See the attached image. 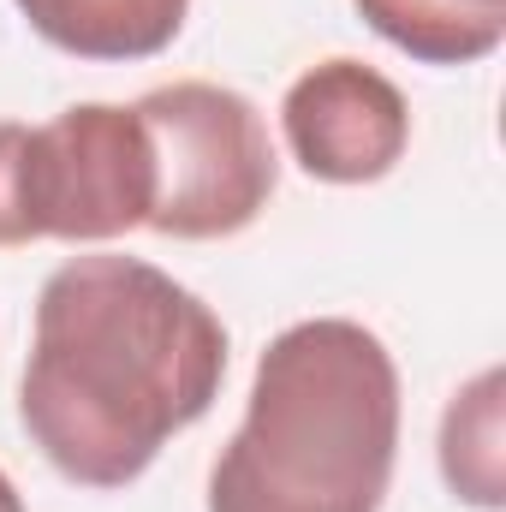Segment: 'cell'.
Segmentation results:
<instances>
[{
    "label": "cell",
    "instance_id": "obj_1",
    "mask_svg": "<svg viewBox=\"0 0 506 512\" xmlns=\"http://www.w3.org/2000/svg\"><path fill=\"white\" fill-rule=\"evenodd\" d=\"M227 382L221 316L143 256L90 251L36 292L18 423L78 489H126Z\"/></svg>",
    "mask_w": 506,
    "mask_h": 512
},
{
    "label": "cell",
    "instance_id": "obj_2",
    "mask_svg": "<svg viewBox=\"0 0 506 512\" xmlns=\"http://www.w3.org/2000/svg\"><path fill=\"white\" fill-rule=\"evenodd\" d=\"M399 459V364L352 316H310L256 358L209 512H381Z\"/></svg>",
    "mask_w": 506,
    "mask_h": 512
},
{
    "label": "cell",
    "instance_id": "obj_3",
    "mask_svg": "<svg viewBox=\"0 0 506 512\" xmlns=\"http://www.w3.org/2000/svg\"><path fill=\"white\" fill-rule=\"evenodd\" d=\"M131 108L155 149L149 233L185 245L233 239L268 209L280 155L251 96L209 78H179L137 96Z\"/></svg>",
    "mask_w": 506,
    "mask_h": 512
},
{
    "label": "cell",
    "instance_id": "obj_4",
    "mask_svg": "<svg viewBox=\"0 0 506 512\" xmlns=\"http://www.w3.org/2000/svg\"><path fill=\"white\" fill-rule=\"evenodd\" d=\"M155 149L137 108L78 102L24 131V215L30 239L108 245L149 227Z\"/></svg>",
    "mask_w": 506,
    "mask_h": 512
},
{
    "label": "cell",
    "instance_id": "obj_5",
    "mask_svg": "<svg viewBox=\"0 0 506 512\" xmlns=\"http://www.w3.org/2000/svg\"><path fill=\"white\" fill-rule=\"evenodd\" d=\"M280 137L310 179L376 185L411 149V108L387 72L352 54H334L292 78L280 102Z\"/></svg>",
    "mask_w": 506,
    "mask_h": 512
},
{
    "label": "cell",
    "instance_id": "obj_6",
    "mask_svg": "<svg viewBox=\"0 0 506 512\" xmlns=\"http://www.w3.org/2000/svg\"><path fill=\"white\" fill-rule=\"evenodd\" d=\"M12 6L48 48L96 66L155 60L191 18V0H12Z\"/></svg>",
    "mask_w": 506,
    "mask_h": 512
},
{
    "label": "cell",
    "instance_id": "obj_7",
    "mask_svg": "<svg viewBox=\"0 0 506 512\" xmlns=\"http://www.w3.org/2000/svg\"><path fill=\"white\" fill-rule=\"evenodd\" d=\"M358 18L423 66H477L506 42V0H352Z\"/></svg>",
    "mask_w": 506,
    "mask_h": 512
},
{
    "label": "cell",
    "instance_id": "obj_8",
    "mask_svg": "<svg viewBox=\"0 0 506 512\" xmlns=\"http://www.w3.org/2000/svg\"><path fill=\"white\" fill-rule=\"evenodd\" d=\"M441 477L465 507H506V376L495 364L471 376L441 411Z\"/></svg>",
    "mask_w": 506,
    "mask_h": 512
},
{
    "label": "cell",
    "instance_id": "obj_9",
    "mask_svg": "<svg viewBox=\"0 0 506 512\" xmlns=\"http://www.w3.org/2000/svg\"><path fill=\"white\" fill-rule=\"evenodd\" d=\"M24 131L18 120H0V251L36 245L24 215Z\"/></svg>",
    "mask_w": 506,
    "mask_h": 512
},
{
    "label": "cell",
    "instance_id": "obj_10",
    "mask_svg": "<svg viewBox=\"0 0 506 512\" xmlns=\"http://www.w3.org/2000/svg\"><path fill=\"white\" fill-rule=\"evenodd\" d=\"M0 512H24V495H18V483L0 471Z\"/></svg>",
    "mask_w": 506,
    "mask_h": 512
}]
</instances>
